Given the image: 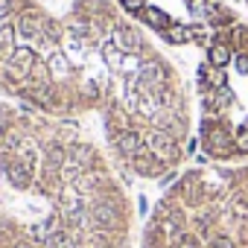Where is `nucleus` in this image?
I'll list each match as a JSON object with an SVG mask.
<instances>
[{"label": "nucleus", "mask_w": 248, "mask_h": 248, "mask_svg": "<svg viewBox=\"0 0 248 248\" xmlns=\"http://www.w3.org/2000/svg\"><path fill=\"white\" fill-rule=\"evenodd\" d=\"M132 199L82 120L0 99V248H132Z\"/></svg>", "instance_id": "obj_1"}, {"label": "nucleus", "mask_w": 248, "mask_h": 248, "mask_svg": "<svg viewBox=\"0 0 248 248\" xmlns=\"http://www.w3.org/2000/svg\"><path fill=\"white\" fill-rule=\"evenodd\" d=\"M64 12L73 24L82 114L96 117L114 164L138 178L178 170L193 132L178 67L114 0H73Z\"/></svg>", "instance_id": "obj_2"}, {"label": "nucleus", "mask_w": 248, "mask_h": 248, "mask_svg": "<svg viewBox=\"0 0 248 248\" xmlns=\"http://www.w3.org/2000/svg\"><path fill=\"white\" fill-rule=\"evenodd\" d=\"M0 96L24 108L85 120L67 12L41 0H0Z\"/></svg>", "instance_id": "obj_3"}, {"label": "nucleus", "mask_w": 248, "mask_h": 248, "mask_svg": "<svg viewBox=\"0 0 248 248\" xmlns=\"http://www.w3.org/2000/svg\"><path fill=\"white\" fill-rule=\"evenodd\" d=\"M140 248H248V164L184 172L152 207Z\"/></svg>", "instance_id": "obj_4"}, {"label": "nucleus", "mask_w": 248, "mask_h": 248, "mask_svg": "<svg viewBox=\"0 0 248 248\" xmlns=\"http://www.w3.org/2000/svg\"><path fill=\"white\" fill-rule=\"evenodd\" d=\"M196 99L204 155L213 161L248 158V24L233 21L204 47Z\"/></svg>", "instance_id": "obj_5"}, {"label": "nucleus", "mask_w": 248, "mask_h": 248, "mask_svg": "<svg viewBox=\"0 0 248 248\" xmlns=\"http://www.w3.org/2000/svg\"><path fill=\"white\" fill-rule=\"evenodd\" d=\"M120 12L167 47H207L236 12L222 0H114Z\"/></svg>", "instance_id": "obj_6"}, {"label": "nucleus", "mask_w": 248, "mask_h": 248, "mask_svg": "<svg viewBox=\"0 0 248 248\" xmlns=\"http://www.w3.org/2000/svg\"><path fill=\"white\" fill-rule=\"evenodd\" d=\"M242 3H245V6H248V0H242Z\"/></svg>", "instance_id": "obj_7"}]
</instances>
